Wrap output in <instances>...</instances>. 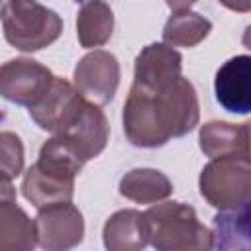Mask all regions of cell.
Returning <instances> with one entry per match:
<instances>
[{
  "instance_id": "cell-3",
  "label": "cell",
  "mask_w": 251,
  "mask_h": 251,
  "mask_svg": "<svg viewBox=\"0 0 251 251\" xmlns=\"http://www.w3.org/2000/svg\"><path fill=\"white\" fill-rule=\"evenodd\" d=\"M147 241L161 251L210 249L212 231L198 222L192 206L182 202H165L143 212Z\"/></svg>"
},
{
  "instance_id": "cell-10",
  "label": "cell",
  "mask_w": 251,
  "mask_h": 251,
  "mask_svg": "<svg viewBox=\"0 0 251 251\" xmlns=\"http://www.w3.org/2000/svg\"><path fill=\"white\" fill-rule=\"evenodd\" d=\"M55 135L63 139L86 163L104 151L108 143V135H110V126L100 106L86 100L78 118L65 131L55 133Z\"/></svg>"
},
{
  "instance_id": "cell-15",
  "label": "cell",
  "mask_w": 251,
  "mask_h": 251,
  "mask_svg": "<svg viewBox=\"0 0 251 251\" xmlns=\"http://www.w3.org/2000/svg\"><path fill=\"white\" fill-rule=\"evenodd\" d=\"M35 226L14 198H0V251L33 249Z\"/></svg>"
},
{
  "instance_id": "cell-24",
  "label": "cell",
  "mask_w": 251,
  "mask_h": 251,
  "mask_svg": "<svg viewBox=\"0 0 251 251\" xmlns=\"http://www.w3.org/2000/svg\"><path fill=\"white\" fill-rule=\"evenodd\" d=\"M76 2H78V0H76Z\"/></svg>"
},
{
  "instance_id": "cell-14",
  "label": "cell",
  "mask_w": 251,
  "mask_h": 251,
  "mask_svg": "<svg viewBox=\"0 0 251 251\" xmlns=\"http://www.w3.org/2000/svg\"><path fill=\"white\" fill-rule=\"evenodd\" d=\"M76 37L84 49L108 43L114 31V12L104 0H78Z\"/></svg>"
},
{
  "instance_id": "cell-21",
  "label": "cell",
  "mask_w": 251,
  "mask_h": 251,
  "mask_svg": "<svg viewBox=\"0 0 251 251\" xmlns=\"http://www.w3.org/2000/svg\"><path fill=\"white\" fill-rule=\"evenodd\" d=\"M0 198H16V190L12 184V178L0 173Z\"/></svg>"
},
{
  "instance_id": "cell-5",
  "label": "cell",
  "mask_w": 251,
  "mask_h": 251,
  "mask_svg": "<svg viewBox=\"0 0 251 251\" xmlns=\"http://www.w3.org/2000/svg\"><path fill=\"white\" fill-rule=\"evenodd\" d=\"M200 194L218 210H229L251 202L249 155L214 157L200 173Z\"/></svg>"
},
{
  "instance_id": "cell-13",
  "label": "cell",
  "mask_w": 251,
  "mask_h": 251,
  "mask_svg": "<svg viewBox=\"0 0 251 251\" xmlns=\"http://www.w3.org/2000/svg\"><path fill=\"white\" fill-rule=\"evenodd\" d=\"M200 149L210 159L224 155H249V126L208 122L200 129Z\"/></svg>"
},
{
  "instance_id": "cell-6",
  "label": "cell",
  "mask_w": 251,
  "mask_h": 251,
  "mask_svg": "<svg viewBox=\"0 0 251 251\" xmlns=\"http://www.w3.org/2000/svg\"><path fill=\"white\" fill-rule=\"evenodd\" d=\"M86 104V98L65 78L53 76L49 88L43 92V96L31 104L29 116L31 120L45 131L61 133L65 131L82 112Z\"/></svg>"
},
{
  "instance_id": "cell-18",
  "label": "cell",
  "mask_w": 251,
  "mask_h": 251,
  "mask_svg": "<svg viewBox=\"0 0 251 251\" xmlns=\"http://www.w3.org/2000/svg\"><path fill=\"white\" fill-rule=\"evenodd\" d=\"M249 204L220 210L214 218L212 247L216 249H249Z\"/></svg>"
},
{
  "instance_id": "cell-1",
  "label": "cell",
  "mask_w": 251,
  "mask_h": 251,
  "mask_svg": "<svg viewBox=\"0 0 251 251\" xmlns=\"http://www.w3.org/2000/svg\"><path fill=\"white\" fill-rule=\"evenodd\" d=\"M198 118V96L184 76L159 90L133 82L124 104V131L135 147L153 149L173 137H182L196 127Z\"/></svg>"
},
{
  "instance_id": "cell-4",
  "label": "cell",
  "mask_w": 251,
  "mask_h": 251,
  "mask_svg": "<svg viewBox=\"0 0 251 251\" xmlns=\"http://www.w3.org/2000/svg\"><path fill=\"white\" fill-rule=\"evenodd\" d=\"M6 41L20 51H39L59 39L63 20L37 0H6L0 10Z\"/></svg>"
},
{
  "instance_id": "cell-9",
  "label": "cell",
  "mask_w": 251,
  "mask_h": 251,
  "mask_svg": "<svg viewBox=\"0 0 251 251\" xmlns=\"http://www.w3.org/2000/svg\"><path fill=\"white\" fill-rule=\"evenodd\" d=\"M120 84V65L118 59L104 51L94 49L84 55L75 67V88L94 104H108Z\"/></svg>"
},
{
  "instance_id": "cell-8",
  "label": "cell",
  "mask_w": 251,
  "mask_h": 251,
  "mask_svg": "<svg viewBox=\"0 0 251 251\" xmlns=\"http://www.w3.org/2000/svg\"><path fill=\"white\" fill-rule=\"evenodd\" d=\"M53 73L35 59L18 57L0 65V96L12 104L31 106L53 80Z\"/></svg>"
},
{
  "instance_id": "cell-17",
  "label": "cell",
  "mask_w": 251,
  "mask_h": 251,
  "mask_svg": "<svg viewBox=\"0 0 251 251\" xmlns=\"http://www.w3.org/2000/svg\"><path fill=\"white\" fill-rule=\"evenodd\" d=\"M171 180L155 169H133L120 180V194L137 204H153L171 196Z\"/></svg>"
},
{
  "instance_id": "cell-20",
  "label": "cell",
  "mask_w": 251,
  "mask_h": 251,
  "mask_svg": "<svg viewBox=\"0 0 251 251\" xmlns=\"http://www.w3.org/2000/svg\"><path fill=\"white\" fill-rule=\"evenodd\" d=\"M24 171V145L12 131H0V173L16 178Z\"/></svg>"
},
{
  "instance_id": "cell-23",
  "label": "cell",
  "mask_w": 251,
  "mask_h": 251,
  "mask_svg": "<svg viewBox=\"0 0 251 251\" xmlns=\"http://www.w3.org/2000/svg\"><path fill=\"white\" fill-rule=\"evenodd\" d=\"M165 2L173 12H178V10H188L196 0H165Z\"/></svg>"
},
{
  "instance_id": "cell-2",
  "label": "cell",
  "mask_w": 251,
  "mask_h": 251,
  "mask_svg": "<svg viewBox=\"0 0 251 251\" xmlns=\"http://www.w3.org/2000/svg\"><path fill=\"white\" fill-rule=\"evenodd\" d=\"M84 161L57 135L45 141L39 149V159L31 165L22 180V194L35 208L69 202L75 194V176Z\"/></svg>"
},
{
  "instance_id": "cell-22",
  "label": "cell",
  "mask_w": 251,
  "mask_h": 251,
  "mask_svg": "<svg viewBox=\"0 0 251 251\" xmlns=\"http://www.w3.org/2000/svg\"><path fill=\"white\" fill-rule=\"evenodd\" d=\"M220 4H224L226 8L229 10H235V12H249L251 8V0H218Z\"/></svg>"
},
{
  "instance_id": "cell-11",
  "label": "cell",
  "mask_w": 251,
  "mask_h": 251,
  "mask_svg": "<svg viewBox=\"0 0 251 251\" xmlns=\"http://www.w3.org/2000/svg\"><path fill=\"white\" fill-rule=\"evenodd\" d=\"M182 71V57L178 51H175L167 43H151L139 51L135 57V69H133V82L159 90L169 84H173Z\"/></svg>"
},
{
  "instance_id": "cell-19",
  "label": "cell",
  "mask_w": 251,
  "mask_h": 251,
  "mask_svg": "<svg viewBox=\"0 0 251 251\" xmlns=\"http://www.w3.org/2000/svg\"><path fill=\"white\" fill-rule=\"evenodd\" d=\"M210 29L212 22L204 16L190 10H178L167 20L163 27V39L171 47H194L206 39Z\"/></svg>"
},
{
  "instance_id": "cell-12",
  "label": "cell",
  "mask_w": 251,
  "mask_h": 251,
  "mask_svg": "<svg viewBox=\"0 0 251 251\" xmlns=\"http://www.w3.org/2000/svg\"><path fill=\"white\" fill-rule=\"evenodd\" d=\"M249 55H237L226 61L216 73V100L233 114H249L251 92H249Z\"/></svg>"
},
{
  "instance_id": "cell-7",
  "label": "cell",
  "mask_w": 251,
  "mask_h": 251,
  "mask_svg": "<svg viewBox=\"0 0 251 251\" xmlns=\"http://www.w3.org/2000/svg\"><path fill=\"white\" fill-rule=\"evenodd\" d=\"M37 210H39L37 218L33 220L37 245L49 251H59V249H71L82 241L84 235L82 214L78 212L76 206L71 204V200L53 202Z\"/></svg>"
},
{
  "instance_id": "cell-16",
  "label": "cell",
  "mask_w": 251,
  "mask_h": 251,
  "mask_svg": "<svg viewBox=\"0 0 251 251\" xmlns=\"http://www.w3.org/2000/svg\"><path fill=\"white\" fill-rule=\"evenodd\" d=\"M104 245L114 251L143 249L147 245L143 214L137 210H120L108 218L104 226Z\"/></svg>"
}]
</instances>
